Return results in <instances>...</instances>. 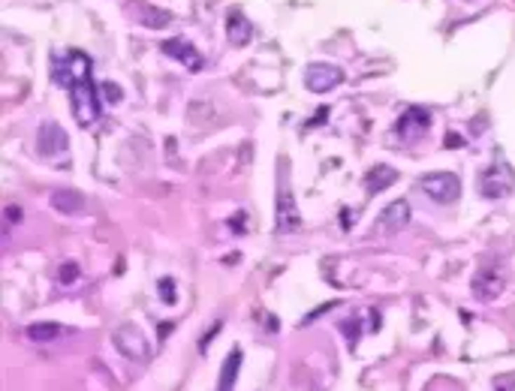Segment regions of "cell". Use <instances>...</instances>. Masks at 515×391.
<instances>
[{"mask_svg": "<svg viewBox=\"0 0 515 391\" xmlns=\"http://www.w3.org/2000/svg\"><path fill=\"white\" fill-rule=\"evenodd\" d=\"M52 82L57 87L69 90L73 99V115L78 127H94L99 118V97L94 87V76H90V57L78 48L52 55Z\"/></svg>", "mask_w": 515, "mask_h": 391, "instance_id": "6da1fadb", "label": "cell"}, {"mask_svg": "<svg viewBox=\"0 0 515 391\" xmlns=\"http://www.w3.org/2000/svg\"><path fill=\"white\" fill-rule=\"evenodd\" d=\"M280 190H277V208H275V229L277 232H292L298 229L301 223V214H298V205L292 199V190H289V172H287V157L280 159Z\"/></svg>", "mask_w": 515, "mask_h": 391, "instance_id": "7a4b0ae2", "label": "cell"}, {"mask_svg": "<svg viewBox=\"0 0 515 391\" xmlns=\"http://www.w3.org/2000/svg\"><path fill=\"white\" fill-rule=\"evenodd\" d=\"M416 187L431 199V202H437V205H452L461 196V178L455 172H431V175H422L416 180Z\"/></svg>", "mask_w": 515, "mask_h": 391, "instance_id": "3957f363", "label": "cell"}, {"mask_svg": "<svg viewBox=\"0 0 515 391\" xmlns=\"http://www.w3.org/2000/svg\"><path fill=\"white\" fill-rule=\"evenodd\" d=\"M515 190V172L503 157H497V163H491L488 169H482L479 175V193L486 199H503Z\"/></svg>", "mask_w": 515, "mask_h": 391, "instance_id": "277c9868", "label": "cell"}, {"mask_svg": "<svg viewBox=\"0 0 515 391\" xmlns=\"http://www.w3.org/2000/svg\"><path fill=\"white\" fill-rule=\"evenodd\" d=\"M428 129H431V112L428 108H419V106H410L407 112L398 118L395 136L401 138V142H419Z\"/></svg>", "mask_w": 515, "mask_h": 391, "instance_id": "5b68a950", "label": "cell"}, {"mask_svg": "<svg viewBox=\"0 0 515 391\" xmlns=\"http://www.w3.org/2000/svg\"><path fill=\"white\" fill-rule=\"evenodd\" d=\"M67 145H69V138H67V133H64V127L57 124V120H43L39 124V129H36V150L43 157H64L67 154Z\"/></svg>", "mask_w": 515, "mask_h": 391, "instance_id": "8992f818", "label": "cell"}, {"mask_svg": "<svg viewBox=\"0 0 515 391\" xmlns=\"http://www.w3.org/2000/svg\"><path fill=\"white\" fill-rule=\"evenodd\" d=\"M115 349L130 361H145L148 358V337L136 325H121L115 331Z\"/></svg>", "mask_w": 515, "mask_h": 391, "instance_id": "52a82bcc", "label": "cell"}, {"mask_svg": "<svg viewBox=\"0 0 515 391\" xmlns=\"http://www.w3.org/2000/svg\"><path fill=\"white\" fill-rule=\"evenodd\" d=\"M341 82H343V73L335 64H310L305 69V85H308V90H314V94H329V90H335Z\"/></svg>", "mask_w": 515, "mask_h": 391, "instance_id": "ba28073f", "label": "cell"}, {"mask_svg": "<svg viewBox=\"0 0 515 391\" xmlns=\"http://www.w3.org/2000/svg\"><path fill=\"white\" fill-rule=\"evenodd\" d=\"M503 286H507V280H503L497 265H486L476 277H473V295L479 301H494L503 292Z\"/></svg>", "mask_w": 515, "mask_h": 391, "instance_id": "9c48e42d", "label": "cell"}, {"mask_svg": "<svg viewBox=\"0 0 515 391\" xmlns=\"http://www.w3.org/2000/svg\"><path fill=\"white\" fill-rule=\"evenodd\" d=\"M160 48H163V55H166V57L181 60V64H184V66L190 69V73H199L202 64H205V60H202V55L196 52L193 45L187 43V39H178V36H175V39H166V43L160 45Z\"/></svg>", "mask_w": 515, "mask_h": 391, "instance_id": "30bf717a", "label": "cell"}, {"mask_svg": "<svg viewBox=\"0 0 515 391\" xmlns=\"http://www.w3.org/2000/svg\"><path fill=\"white\" fill-rule=\"evenodd\" d=\"M410 217H413L410 205L404 202V199H395V202H392V205L380 214V232H383V235H395V232H401V229L410 223Z\"/></svg>", "mask_w": 515, "mask_h": 391, "instance_id": "8fae6325", "label": "cell"}, {"mask_svg": "<svg viewBox=\"0 0 515 391\" xmlns=\"http://www.w3.org/2000/svg\"><path fill=\"white\" fill-rule=\"evenodd\" d=\"M250 36H254V27H250L245 13H241V9H232V13L226 15V39H229V45L241 48V45L250 43Z\"/></svg>", "mask_w": 515, "mask_h": 391, "instance_id": "7c38bea8", "label": "cell"}, {"mask_svg": "<svg viewBox=\"0 0 515 391\" xmlns=\"http://www.w3.org/2000/svg\"><path fill=\"white\" fill-rule=\"evenodd\" d=\"M377 325H380L377 310H362V313L343 319V322H341V331L350 337V343H356L359 334H362V328H377Z\"/></svg>", "mask_w": 515, "mask_h": 391, "instance_id": "4fadbf2b", "label": "cell"}, {"mask_svg": "<svg viewBox=\"0 0 515 391\" xmlns=\"http://www.w3.org/2000/svg\"><path fill=\"white\" fill-rule=\"evenodd\" d=\"M398 180V172L395 169H389V166H373L371 169V175L365 178V187H368V196H377V193H383L389 184H395Z\"/></svg>", "mask_w": 515, "mask_h": 391, "instance_id": "5bb4252c", "label": "cell"}, {"mask_svg": "<svg viewBox=\"0 0 515 391\" xmlns=\"http://www.w3.org/2000/svg\"><path fill=\"white\" fill-rule=\"evenodd\" d=\"M241 370V349H232L226 364L220 367V379H217V391H235V379Z\"/></svg>", "mask_w": 515, "mask_h": 391, "instance_id": "9a60e30c", "label": "cell"}, {"mask_svg": "<svg viewBox=\"0 0 515 391\" xmlns=\"http://www.w3.org/2000/svg\"><path fill=\"white\" fill-rule=\"evenodd\" d=\"M52 208L73 217L82 211V193H76V190H57V193H52Z\"/></svg>", "mask_w": 515, "mask_h": 391, "instance_id": "2e32d148", "label": "cell"}, {"mask_svg": "<svg viewBox=\"0 0 515 391\" xmlns=\"http://www.w3.org/2000/svg\"><path fill=\"white\" fill-rule=\"evenodd\" d=\"M25 334L34 340V343H48V340H57L60 334H64V328H60L57 322H34V325H27Z\"/></svg>", "mask_w": 515, "mask_h": 391, "instance_id": "e0dca14e", "label": "cell"}, {"mask_svg": "<svg viewBox=\"0 0 515 391\" xmlns=\"http://www.w3.org/2000/svg\"><path fill=\"white\" fill-rule=\"evenodd\" d=\"M160 301H163V304H175V283H172V277H163L160 280Z\"/></svg>", "mask_w": 515, "mask_h": 391, "instance_id": "ac0fdd59", "label": "cell"}, {"mask_svg": "<svg viewBox=\"0 0 515 391\" xmlns=\"http://www.w3.org/2000/svg\"><path fill=\"white\" fill-rule=\"evenodd\" d=\"M99 94H109V103H112V106H118L121 99H124V90H121L118 85H112V82H103V85H99Z\"/></svg>", "mask_w": 515, "mask_h": 391, "instance_id": "d6986e66", "label": "cell"}, {"mask_svg": "<svg viewBox=\"0 0 515 391\" xmlns=\"http://www.w3.org/2000/svg\"><path fill=\"white\" fill-rule=\"evenodd\" d=\"M60 283H73V280L78 277V265L76 262H64V268H60Z\"/></svg>", "mask_w": 515, "mask_h": 391, "instance_id": "ffe728a7", "label": "cell"}, {"mask_svg": "<svg viewBox=\"0 0 515 391\" xmlns=\"http://www.w3.org/2000/svg\"><path fill=\"white\" fill-rule=\"evenodd\" d=\"M245 217H247L245 211H238L235 220H232V229H235V232H241V229H245Z\"/></svg>", "mask_w": 515, "mask_h": 391, "instance_id": "44dd1931", "label": "cell"}, {"mask_svg": "<svg viewBox=\"0 0 515 391\" xmlns=\"http://www.w3.org/2000/svg\"><path fill=\"white\" fill-rule=\"evenodd\" d=\"M18 214H22V211H18L15 205H13V208H6V211H4V217H6V220H13V223H18V220H22V217H18Z\"/></svg>", "mask_w": 515, "mask_h": 391, "instance_id": "7402d4cb", "label": "cell"}, {"mask_svg": "<svg viewBox=\"0 0 515 391\" xmlns=\"http://www.w3.org/2000/svg\"><path fill=\"white\" fill-rule=\"evenodd\" d=\"M341 226H343V229L352 226V211H341Z\"/></svg>", "mask_w": 515, "mask_h": 391, "instance_id": "603a6c76", "label": "cell"}, {"mask_svg": "<svg viewBox=\"0 0 515 391\" xmlns=\"http://www.w3.org/2000/svg\"><path fill=\"white\" fill-rule=\"evenodd\" d=\"M449 148H461V136H455V133H449Z\"/></svg>", "mask_w": 515, "mask_h": 391, "instance_id": "cb8c5ba5", "label": "cell"}]
</instances>
